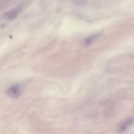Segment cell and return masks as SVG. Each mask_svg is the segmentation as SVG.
<instances>
[{"instance_id":"cell-2","label":"cell","mask_w":134,"mask_h":134,"mask_svg":"<svg viewBox=\"0 0 134 134\" xmlns=\"http://www.w3.org/2000/svg\"><path fill=\"white\" fill-rule=\"evenodd\" d=\"M132 124H133V119H128L127 120H124L118 126V132H120V133L124 132L130 126H132Z\"/></svg>"},{"instance_id":"cell-4","label":"cell","mask_w":134,"mask_h":134,"mask_svg":"<svg viewBox=\"0 0 134 134\" xmlns=\"http://www.w3.org/2000/svg\"><path fill=\"white\" fill-rule=\"evenodd\" d=\"M97 37H98L97 35H92V36H90L88 39H86V41H85V44H86V45L90 44L92 42H93V41H94V39H96V38Z\"/></svg>"},{"instance_id":"cell-3","label":"cell","mask_w":134,"mask_h":134,"mask_svg":"<svg viewBox=\"0 0 134 134\" xmlns=\"http://www.w3.org/2000/svg\"><path fill=\"white\" fill-rule=\"evenodd\" d=\"M20 8H15V9H12L10 11L7 12L6 14H5V18H7L8 20H13L14 18L16 17V16L18 15V13H20Z\"/></svg>"},{"instance_id":"cell-1","label":"cell","mask_w":134,"mask_h":134,"mask_svg":"<svg viewBox=\"0 0 134 134\" xmlns=\"http://www.w3.org/2000/svg\"><path fill=\"white\" fill-rule=\"evenodd\" d=\"M21 92H22V90H21L20 86L16 85L10 86L7 90V94H8V96L13 98H18L20 96Z\"/></svg>"}]
</instances>
